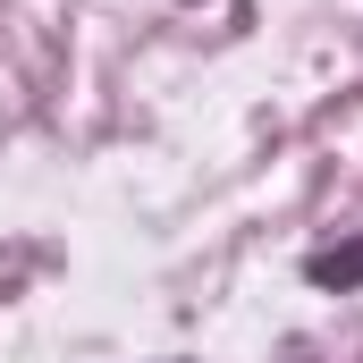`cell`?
Instances as JSON below:
<instances>
[{
    "label": "cell",
    "mask_w": 363,
    "mask_h": 363,
    "mask_svg": "<svg viewBox=\"0 0 363 363\" xmlns=\"http://www.w3.org/2000/svg\"><path fill=\"white\" fill-rule=\"evenodd\" d=\"M304 271L321 279V287H355V279H363V245H347V254H313Z\"/></svg>",
    "instance_id": "6da1fadb"
}]
</instances>
